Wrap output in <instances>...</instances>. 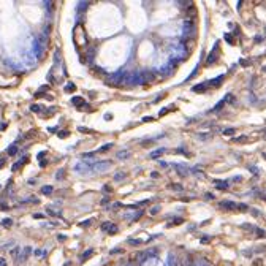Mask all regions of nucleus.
Wrapping results in <instances>:
<instances>
[{
	"instance_id": "58836bf2",
	"label": "nucleus",
	"mask_w": 266,
	"mask_h": 266,
	"mask_svg": "<svg viewBox=\"0 0 266 266\" xmlns=\"http://www.w3.org/2000/svg\"><path fill=\"white\" fill-rule=\"evenodd\" d=\"M0 266H5V260L3 258H0Z\"/></svg>"
},
{
	"instance_id": "e433bc0d",
	"label": "nucleus",
	"mask_w": 266,
	"mask_h": 266,
	"mask_svg": "<svg viewBox=\"0 0 266 266\" xmlns=\"http://www.w3.org/2000/svg\"><path fill=\"white\" fill-rule=\"evenodd\" d=\"M44 154H46V152H40V155H38V158H40V160H41V158L44 157Z\"/></svg>"
},
{
	"instance_id": "4be33fe9",
	"label": "nucleus",
	"mask_w": 266,
	"mask_h": 266,
	"mask_svg": "<svg viewBox=\"0 0 266 266\" xmlns=\"http://www.w3.org/2000/svg\"><path fill=\"white\" fill-rule=\"evenodd\" d=\"M111 147H113V144H111V143H109V144H105V146H101V147H100V152L108 151V149H111Z\"/></svg>"
},
{
	"instance_id": "9d476101",
	"label": "nucleus",
	"mask_w": 266,
	"mask_h": 266,
	"mask_svg": "<svg viewBox=\"0 0 266 266\" xmlns=\"http://www.w3.org/2000/svg\"><path fill=\"white\" fill-rule=\"evenodd\" d=\"M30 252H32V249H30V247H25L24 252H22V257L18 258V263H24V261L29 258V253H30Z\"/></svg>"
},
{
	"instance_id": "a878e982",
	"label": "nucleus",
	"mask_w": 266,
	"mask_h": 266,
	"mask_svg": "<svg viewBox=\"0 0 266 266\" xmlns=\"http://www.w3.org/2000/svg\"><path fill=\"white\" fill-rule=\"evenodd\" d=\"M234 133V128H227V130H223V135H233Z\"/></svg>"
},
{
	"instance_id": "6e6552de",
	"label": "nucleus",
	"mask_w": 266,
	"mask_h": 266,
	"mask_svg": "<svg viewBox=\"0 0 266 266\" xmlns=\"http://www.w3.org/2000/svg\"><path fill=\"white\" fill-rule=\"evenodd\" d=\"M208 86H209V82H201V84H196V86H193L192 87V90L193 92H196V94H203V92H206V89H208Z\"/></svg>"
},
{
	"instance_id": "4c0bfd02",
	"label": "nucleus",
	"mask_w": 266,
	"mask_h": 266,
	"mask_svg": "<svg viewBox=\"0 0 266 266\" xmlns=\"http://www.w3.org/2000/svg\"><path fill=\"white\" fill-rule=\"evenodd\" d=\"M57 238H59L60 241H65V236H63V234H59V236H57Z\"/></svg>"
},
{
	"instance_id": "2eb2a0df",
	"label": "nucleus",
	"mask_w": 266,
	"mask_h": 266,
	"mask_svg": "<svg viewBox=\"0 0 266 266\" xmlns=\"http://www.w3.org/2000/svg\"><path fill=\"white\" fill-rule=\"evenodd\" d=\"M6 152H8L10 155H16V152H18V146H14V144H11V146L6 149Z\"/></svg>"
},
{
	"instance_id": "ea45409f",
	"label": "nucleus",
	"mask_w": 266,
	"mask_h": 266,
	"mask_svg": "<svg viewBox=\"0 0 266 266\" xmlns=\"http://www.w3.org/2000/svg\"><path fill=\"white\" fill-rule=\"evenodd\" d=\"M3 165H5V160H0V168H3Z\"/></svg>"
},
{
	"instance_id": "473e14b6",
	"label": "nucleus",
	"mask_w": 266,
	"mask_h": 266,
	"mask_svg": "<svg viewBox=\"0 0 266 266\" xmlns=\"http://www.w3.org/2000/svg\"><path fill=\"white\" fill-rule=\"evenodd\" d=\"M119 252H122V249H113L109 253H119Z\"/></svg>"
},
{
	"instance_id": "412c9836",
	"label": "nucleus",
	"mask_w": 266,
	"mask_h": 266,
	"mask_svg": "<svg viewBox=\"0 0 266 266\" xmlns=\"http://www.w3.org/2000/svg\"><path fill=\"white\" fill-rule=\"evenodd\" d=\"M215 185H217V189H227L228 187L227 182H215Z\"/></svg>"
},
{
	"instance_id": "f704fd0d",
	"label": "nucleus",
	"mask_w": 266,
	"mask_h": 266,
	"mask_svg": "<svg viewBox=\"0 0 266 266\" xmlns=\"http://www.w3.org/2000/svg\"><path fill=\"white\" fill-rule=\"evenodd\" d=\"M225 38H227L228 43H233V40H231V35H225Z\"/></svg>"
},
{
	"instance_id": "39448f33",
	"label": "nucleus",
	"mask_w": 266,
	"mask_h": 266,
	"mask_svg": "<svg viewBox=\"0 0 266 266\" xmlns=\"http://www.w3.org/2000/svg\"><path fill=\"white\" fill-rule=\"evenodd\" d=\"M166 266H181V260L176 253L171 252L168 255V260H166Z\"/></svg>"
},
{
	"instance_id": "c756f323",
	"label": "nucleus",
	"mask_w": 266,
	"mask_h": 266,
	"mask_svg": "<svg viewBox=\"0 0 266 266\" xmlns=\"http://www.w3.org/2000/svg\"><path fill=\"white\" fill-rule=\"evenodd\" d=\"M79 225H81V227H89V225H90V220H86V222H81Z\"/></svg>"
},
{
	"instance_id": "a211bd4d",
	"label": "nucleus",
	"mask_w": 266,
	"mask_h": 266,
	"mask_svg": "<svg viewBox=\"0 0 266 266\" xmlns=\"http://www.w3.org/2000/svg\"><path fill=\"white\" fill-rule=\"evenodd\" d=\"M71 103H75V105H78V106H79L81 103H84V100H82L81 97H75L73 100H71Z\"/></svg>"
},
{
	"instance_id": "f257e3e1",
	"label": "nucleus",
	"mask_w": 266,
	"mask_h": 266,
	"mask_svg": "<svg viewBox=\"0 0 266 266\" xmlns=\"http://www.w3.org/2000/svg\"><path fill=\"white\" fill-rule=\"evenodd\" d=\"M73 40H75V46L78 49H81L86 44V32H84V27L81 24H78L73 29Z\"/></svg>"
},
{
	"instance_id": "4468645a",
	"label": "nucleus",
	"mask_w": 266,
	"mask_h": 266,
	"mask_svg": "<svg viewBox=\"0 0 266 266\" xmlns=\"http://www.w3.org/2000/svg\"><path fill=\"white\" fill-rule=\"evenodd\" d=\"M92 253H94V250H92V249L86 250V252H84V253H82V255H81V260L84 261V260H87V258H90V257H92Z\"/></svg>"
},
{
	"instance_id": "bb28decb",
	"label": "nucleus",
	"mask_w": 266,
	"mask_h": 266,
	"mask_svg": "<svg viewBox=\"0 0 266 266\" xmlns=\"http://www.w3.org/2000/svg\"><path fill=\"white\" fill-rule=\"evenodd\" d=\"M81 166H82V165H78L75 170H76V171H79V170H81ZM86 166H87V165H84V173H87V171H89V168H86Z\"/></svg>"
},
{
	"instance_id": "c85d7f7f",
	"label": "nucleus",
	"mask_w": 266,
	"mask_h": 266,
	"mask_svg": "<svg viewBox=\"0 0 266 266\" xmlns=\"http://www.w3.org/2000/svg\"><path fill=\"white\" fill-rule=\"evenodd\" d=\"M30 109H32V111H40V106H38V105H32V106H30Z\"/></svg>"
},
{
	"instance_id": "cd10ccee",
	"label": "nucleus",
	"mask_w": 266,
	"mask_h": 266,
	"mask_svg": "<svg viewBox=\"0 0 266 266\" xmlns=\"http://www.w3.org/2000/svg\"><path fill=\"white\" fill-rule=\"evenodd\" d=\"M198 138L200 139H209V138H211V135H198Z\"/></svg>"
},
{
	"instance_id": "7ed1b4c3",
	"label": "nucleus",
	"mask_w": 266,
	"mask_h": 266,
	"mask_svg": "<svg viewBox=\"0 0 266 266\" xmlns=\"http://www.w3.org/2000/svg\"><path fill=\"white\" fill-rule=\"evenodd\" d=\"M109 165H111V162H109V160L97 162V163H94V165H92V170H90V171H94V173H103V171H106L109 168Z\"/></svg>"
},
{
	"instance_id": "9b49d317",
	"label": "nucleus",
	"mask_w": 266,
	"mask_h": 266,
	"mask_svg": "<svg viewBox=\"0 0 266 266\" xmlns=\"http://www.w3.org/2000/svg\"><path fill=\"white\" fill-rule=\"evenodd\" d=\"M193 266H211V263L206 258H196V260H193Z\"/></svg>"
},
{
	"instance_id": "423d86ee",
	"label": "nucleus",
	"mask_w": 266,
	"mask_h": 266,
	"mask_svg": "<svg viewBox=\"0 0 266 266\" xmlns=\"http://www.w3.org/2000/svg\"><path fill=\"white\" fill-rule=\"evenodd\" d=\"M101 230L106 231V233H111V234L117 233V227L114 225V223H111V222H105V223H101Z\"/></svg>"
},
{
	"instance_id": "0eeeda50",
	"label": "nucleus",
	"mask_w": 266,
	"mask_h": 266,
	"mask_svg": "<svg viewBox=\"0 0 266 266\" xmlns=\"http://www.w3.org/2000/svg\"><path fill=\"white\" fill-rule=\"evenodd\" d=\"M217 59H219V51H217V44H215V46H214V51L208 56L206 63H208V65H212L214 62H217Z\"/></svg>"
},
{
	"instance_id": "6ab92c4d",
	"label": "nucleus",
	"mask_w": 266,
	"mask_h": 266,
	"mask_svg": "<svg viewBox=\"0 0 266 266\" xmlns=\"http://www.w3.org/2000/svg\"><path fill=\"white\" fill-rule=\"evenodd\" d=\"M125 177V173H117L116 176H114V181H122Z\"/></svg>"
},
{
	"instance_id": "b1692460",
	"label": "nucleus",
	"mask_w": 266,
	"mask_h": 266,
	"mask_svg": "<svg viewBox=\"0 0 266 266\" xmlns=\"http://www.w3.org/2000/svg\"><path fill=\"white\" fill-rule=\"evenodd\" d=\"M117 157H119V158H128L130 155H128L127 152H119V154H117Z\"/></svg>"
},
{
	"instance_id": "72a5a7b5",
	"label": "nucleus",
	"mask_w": 266,
	"mask_h": 266,
	"mask_svg": "<svg viewBox=\"0 0 266 266\" xmlns=\"http://www.w3.org/2000/svg\"><path fill=\"white\" fill-rule=\"evenodd\" d=\"M171 189H176V190H182V187H181V185H176V184H174V185H171Z\"/></svg>"
},
{
	"instance_id": "aec40b11",
	"label": "nucleus",
	"mask_w": 266,
	"mask_h": 266,
	"mask_svg": "<svg viewBox=\"0 0 266 266\" xmlns=\"http://www.w3.org/2000/svg\"><path fill=\"white\" fill-rule=\"evenodd\" d=\"M75 89H76L75 84H67V86H65V90H67V92H73Z\"/></svg>"
},
{
	"instance_id": "c9c22d12",
	"label": "nucleus",
	"mask_w": 266,
	"mask_h": 266,
	"mask_svg": "<svg viewBox=\"0 0 266 266\" xmlns=\"http://www.w3.org/2000/svg\"><path fill=\"white\" fill-rule=\"evenodd\" d=\"M33 219H43V215L41 214H33Z\"/></svg>"
},
{
	"instance_id": "2f4dec72",
	"label": "nucleus",
	"mask_w": 266,
	"mask_h": 266,
	"mask_svg": "<svg viewBox=\"0 0 266 266\" xmlns=\"http://www.w3.org/2000/svg\"><path fill=\"white\" fill-rule=\"evenodd\" d=\"M234 141H238V143H244V141H246V136H241V138L234 139Z\"/></svg>"
},
{
	"instance_id": "ddd939ff",
	"label": "nucleus",
	"mask_w": 266,
	"mask_h": 266,
	"mask_svg": "<svg viewBox=\"0 0 266 266\" xmlns=\"http://www.w3.org/2000/svg\"><path fill=\"white\" fill-rule=\"evenodd\" d=\"M52 190H54V189H52V185H44V187L41 189V193H43V195H51Z\"/></svg>"
},
{
	"instance_id": "f8f14e48",
	"label": "nucleus",
	"mask_w": 266,
	"mask_h": 266,
	"mask_svg": "<svg viewBox=\"0 0 266 266\" xmlns=\"http://www.w3.org/2000/svg\"><path fill=\"white\" fill-rule=\"evenodd\" d=\"M165 151H166L165 147H160V149L154 151V152H152V154H151V158H158V157H160V155L163 154V152H165Z\"/></svg>"
},
{
	"instance_id": "f03ea898",
	"label": "nucleus",
	"mask_w": 266,
	"mask_h": 266,
	"mask_svg": "<svg viewBox=\"0 0 266 266\" xmlns=\"http://www.w3.org/2000/svg\"><path fill=\"white\" fill-rule=\"evenodd\" d=\"M220 208L230 209V211H246V209H247V206H244V204L231 203V201H222V203H220Z\"/></svg>"
},
{
	"instance_id": "1a4fd4ad",
	"label": "nucleus",
	"mask_w": 266,
	"mask_h": 266,
	"mask_svg": "<svg viewBox=\"0 0 266 266\" xmlns=\"http://www.w3.org/2000/svg\"><path fill=\"white\" fill-rule=\"evenodd\" d=\"M174 170L179 173V176H182V177H185L189 174V170L185 168V166H182V165H174Z\"/></svg>"
},
{
	"instance_id": "f3484780",
	"label": "nucleus",
	"mask_w": 266,
	"mask_h": 266,
	"mask_svg": "<svg viewBox=\"0 0 266 266\" xmlns=\"http://www.w3.org/2000/svg\"><path fill=\"white\" fill-rule=\"evenodd\" d=\"M63 176H65V170H60V171H57V174H56L57 181H62V179H63Z\"/></svg>"
},
{
	"instance_id": "dca6fc26",
	"label": "nucleus",
	"mask_w": 266,
	"mask_h": 266,
	"mask_svg": "<svg viewBox=\"0 0 266 266\" xmlns=\"http://www.w3.org/2000/svg\"><path fill=\"white\" fill-rule=\"evenodd\" d=\"M223 78H225V76H223V75H222V76H219V78H217V79H214V81H211V82H209V84H211V86H219V84H220V82H222V81H223Z\"/></svg>"
},
{
	"instance_id": "393cba45",
	"label": "nucleus",
	"mask_w": 266,
	"mask_h": 266,
	"mask_svg": "<svg viewBox=\"0 0 266 266\" xmlns=\"http://www.w3.org/2000/svg\"><path fill=\"white\" fill-rule=\"evenodd\" d=\"M128 242H130L132 246H139V244H141V241H139V239H130Z\"/></svg>"
},
{
	"instance_id": "7c9ffc66",
	"label": "nucleus",
	"mask_w": 266,
	"mask_h": 266,
	"mask_svg": "<svg viewBox=\"0 0 266 266\" xmlns=\"http://www.w3.org/2000/svg\"><path fill=\"white\" fill-rule=\"evenodd\" d=\"M170 109H171V108H163L162 111H160V116H163V114H166V113L170 111Z\"/></svg>"
},
{
	"instance_id": "5701e85b",
	"label": "nucleus",
	"mask_w": 266,
	"mask_h": 266,
	"mask_svg": "<svg viewBox=\"0 0 266 266\" xmlns=\"http://www.w3.org/2000/svg\"><path fill=\"white\" fill-rule=\"evenodd\" d=\"M11 223H13V220H11V219H5V220L2 222V225H3V227H10Z\"/></svg>"
},
{
	"instance_id": "20e7f679",
	"label": "nucleus",
	"mask_w": 266,
	"mask_h": 266,
	"mask_svg": "<svg viewBox=\"0 0 266 266\" xmlns=\"http://www.w3.org/2000/svg\"><path fill=\"white\" fill-rule=\"evenodd\" d=\"M184 33L185 35H193V33H195V22H193L192 19L184 21Z\"/></svg>"
}]
</instances>
